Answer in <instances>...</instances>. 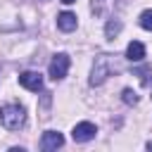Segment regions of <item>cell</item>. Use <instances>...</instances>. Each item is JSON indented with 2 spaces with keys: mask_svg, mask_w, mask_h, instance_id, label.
<instances>
[{
  "mask_svg": "<svg viewBox=\"0 0 152 152\" xmlns=\"http://www.w3.org/2000/svg\"><path fill=\"white\" fill-rule=\"evenodd\" d=\"M62 2H64V5H71V2H76V0H62Z\"/></svg>",
  "mask_w": 152,
  "mask_h": 152,
  "instance_id": "12",
  "label": "cell"
},
{
  "mask_svg": "<svg viewBox=\"0 0 152 152\" xmlns=\"http://www.w3.org/2000/svg\"><path fill=\"white\" fill-rule=\"evenodd\" d=\"M95 133H97L95 124H90V121H81V124H76V126H74L71 138H74V142H88V140H93V138H95Z\"/></svg>",
  "mask_w": 152,
  "mask_h": 152,
  "instance_id": "4",
  "label": "cell"
},
{
  "mask_svg": "<svg viewBox=\"0 0 152 152\" xmlns=\"http://www.w3.org/2000/svg\"><path fill=\"white\" fill-rule=\"evenodd\" d=\"M0 124L10 131H19L26 124V112L21 104H5L0 109Z\"/></svg>",
  "mask_w": 152,
  "mask_h": 152,
  "instance_id": "1",
  "label": "cell"
},
{
  "mask_svg": "<svg viewBox=\"0 0 152 152\" xmlns=\"http://www.w3.org/2000/svg\"><path fill=\"white\" fill-rule=\"evenodd\" d=\"M76 14L74 12H62L59 17H57V26L62 28V31H74L76 28Z\"/></svg>",
  "mask_w": 152,
  "mask_h": 152,
  "instance_id": "7",
  "label": "cell"
},
{
  "mask_svg": "<svg viewBox=\"0 0 152 152\" xmlns=\"http://www.w3.org/2000/svg\"><path fill=\"white\" fill-rule=\"evenodd\" d=\"M69 64H71V62H69V55H64V52L55 55L52 62H50V78H55V81L64 78L66 71H69Z\"/></svg>",
  "mask_w": 152,
  "mask_h": 152,
  "instance_id": "3",
  "label": "cell"
},
{
  "mask_svg": "<svg viewBox=\"0 0 152 152\" xmlns=\"http://www.w3.org/2000/svg\"><path fill=\"white\" fill-rule=\"evenodd\" d=\"M119 31H121V21H119V19H109V21H107V26H104V33H107V38L112 40V38H114Z\"/></svg>",
  "mask_w": 152,
  "mask_h": 152,
  "instance_id": "9",
  "label": "cell"
},
{
  "mask_svg": "<svg viewBox=\"0 0 152 152\" xmlns=\"http://www.w3.org/2000/svg\"><path fill=\"white\" fill-rule=\"evenodd\" d=\"M147 150H152V140H150V142H147Z\"/></svg>",
  "mask_w": 152,
  "mask_h": 152,
  "instance_id": "13",
  "label": "cell"
},
{
  "mask_svg": "<svg viewBox=\"0 0 152 152\" xmlns=\"http://www.w3.org/2000/svg\"><path fill=\"white\" fill-rule=\"evenodd\" d=\"M112 74V64H109V57L102 55L95 59V66H93V74H90V86H100L107 76Z\"/></svg>",
  "mask_w": 152,
  "mask_h": 152,
  "instance_id": "2",
  "label": "cell"
},
{
  "mask_svg": "<svg viewBox=\"0 0 152 152\" xmlns=\"http://www.w3.org/2000/svg\"><path fill=\"white\" fill-rule=\"evenodd\" d=\"M124 102H126V104H135V102H138V93L131 90V88H126V90H124Z\"/></svg>",
  "mask_w": 152,
  "mask_h": 152,
  "instance_id": "11",
  "label": "cell"
},
{
  "mask_svg": "<svg viewBox=\"0 0 152 152\" xmlns=\"http://www.w3.org/2000/svg\"><path fill=\"white\" fill-rule=\"evenodd\" d=\"M140 26L147 28V31H152V10H145L140 14Z\"/></svg>",
  "mask_w": 152,
  "mask_h": 152,
  "instance_id": "10",
  "label": "cell"
},
{
  "mask_svg": "<svg viewBox=\"0 0 152 152\" xmlns=\"http://www.w3.org/2000/svg\"><path fill=\"white\" fill-rule=\"evenodd\" d=\"M126 57H128L131 62H140V59L145 57V45L138 43V40L128 43V48H126Z\"/></svg>",
  "mask_w": 152,
  "mask_h": 152,
  "instance_id": "8",
  "label": "cell"
},
{
  "mask_svg": "<svg viewBox=\"0 0 152 152\" xmlns=\"http://www.w3.org/2000/svg\"><path fill=\"white\" fill-rule=\"evenodd\" d=\"M19 83L26 90H40L43 88V76L38 71H24V74H19Z\"/></svg>",
  "mask_w": 152,
  "mask_h": 152,
  "instance_id": "6",
  "label": "cell"
},
{
  "mask_svg": "<svg viewBox=\"0 0 152 152\" xmlns=\"http://www.w3.org/2000/svg\"><path fill=\"white\" fill-rule=\"evenodd\" d=\"M62 145H64V135L57 133V131H45L43 138H40V147H43L45 152H52V150H57V147H62Z\"/></svg>",
  "mask_w": 152,
  "mask_h": 152,
  "instance_id": "5",
  "label": "cell"
}]
</instances>
